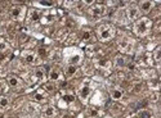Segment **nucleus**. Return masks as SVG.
Returning <instances> with one entry per match:
<instances>
[{
  "instance_id": "nucleus-4",
  "label": "nucleus",
  "mask_w": 161,
  "mask_h": 118,
  "mask_svg": "<svg viewBox=\"0 0 161 118\" xmlns=\"http://www.w3.org/2000/svg\"><path fill=\"white\" fill-rule=\"evenodd\" d=\"M24 10H26V8L22 7V5H16V7L10 9V17L13 18V20L21 21L24 16Z\"/></svg>"
},
{
  "instance_id": "nucleus-9",
  "label": "nucleus",
  "mask_w": 161,
  "mask_h": 118,
  "mask_svg": "<svg viewBox=\"0 0 161 118\" xmlns=\"http://www.w3.org/2000/svg\"><path fill=\"white\" fill-rule=\"evenodd\" d=\"M69 66H77L81 63V60H83V55L81 53H76V54H72L71 57H69Z\"/></svg>"
},
{
  "instance_id": "nucleus-29",
  "label": "nucleus",
  "mask_w": 161,
  "mask_h": 118,
  "mask_svg": "<svg viewBox=\"0 0 161 118\" xmlns=\"http://www.w3.org/2000/svg\"><path fill=\"white\" fill-rule=\"evenodd\" d=\"M38 54L39 55H41V57H44V55H47V50H44V49H39V50H38Z\"/></svg>"
},
{
  "instance_id": "nucleus-8",
  "label": "nucleus",
  "mask_w": 161,
  "mask_h": 118,
  "mask_svg": "<svg viewBox=\"0 0 161 118\" xmlns=\"http://www.w3.org/2000/svg\"><path fill=\"white\" fill-rule=\"evenodd\" d=\"M117 49L122 53H130L132 52V42L128 39H122L117 42Z\"/></svg>"
},
{
  "instance_id": "nucleus-30",
  "label": "nucleus",
  "mask_w": 161,
  "mask_h": 118,
  "mask_svg": "<svg viewBox=\"0 0 161 118\" xmlns=\"http://www.w3.org/2000/svg\"><path fill=\"white\" fill-rule=\"evenodd\" d=\"M116 63H117V66L122 67V66H124V59H122V58H117V59H116Z\"/></svg>"
},
{
  "instance_id": "nucleus-5",
  "label": "nucleus",
  "mask_w": 161,
  "mask_h": 118,
  "mask_svg": "<svg viewBox=\"0 0 161 118\" xmlns=\"http://www.w3.org/2000/svg\"><path fill=\"white\" fill-rule=\"evenodd\" d=\"M94 66L95 68H98V70H103V71H107L111 68V62L107 59V58H103V57H99L98 59L94 60Z\"/></svg>"
},
{
  "instance_id": "nucleus-14",
  "label": "nucleus",
  "mask_w": 161,
  "mask_h": 118,
  "mask_svg": "<svg viewBox=\"0 0 161 118\" xmlns=\"http://www.w3.org/2000/svg\"><path fill=\"white\" fill-rule=\"evenodd\" d=\"M55 114H57V110H55V108L54 107H45L44 108V110H43V116L44 117H48V118H52V117H54Z\"/></svg>"
},
{
  "instance_id": "nucleus-23",
  "label": "nucleus",
  "mask_w": 161,
  "mask_h": 118,
  "mask_svg": "<svg viewBox=\"0 0 161 118\" xmlns=\"http://www.w3.org/2000/svg\"><path fill=\"white\" fill-rule=\"evenodd\" d=\"M8 105H9V99H8V98H5V96L0 98V109L7 108Z\"/></svg>"
},
{
  "instance_id": "nucleus-15",
  "label": "nucleus",
  "mask_w": 161,
  "mask_h": 118,
  "mask_svg": "<svg viewBox=\"0 0 161 118\" xmlns=\"http://www.w3.org/2000/svg\"><path fill=\"white\" fill-rule=\"evenodd\" d=\"M28 21H31V22H38L39 20H40V13L36 9H31L30 12H28Z\"/></svg>"
},
{
  "instance_id": "nucleus-22",
  "label": "nucleus",
  "mask_w": 161,
  "mask_h": 118,
  "mask_svg": "<svg viewBox=\"0 0 161 118\" xmlns=\"http://www.w3.org/2000/svg\"><path fill=\"white\" fill-rule=\"evenodd\" d=\"M54 20H55L54 13H49V14L44 16V18H43V22H44V23H52Z\"/></svg>"
},
{
  "instance_id": "nucleus-20",
  "label": "nucleus",
  "mask_w": 161,
  "mask_h": 118,
  "mask_svg": "<svg viewBox=\"0 0 161 118\" xmlns=\"http://www.w3.org/2000/svg\"><path fill=\"white\" fill-rule=\"evenodd\" d=\"M138 118H152V113L151 112H148L147 109H142L138 112V114H137Z\"/></svg>"
},
{
  "instance_id": "nucleus-32",
  "label": "nucleus",
  "mask_w": 161,
  "mask_h": 118,
  "mask_svg": "<svg viewBox=\"0 0 161 118\" xmlns=\"http://www.w3.org/2000/svg\"><path fill=\"white\" fill-rule=\"evenodd\" d=\"M40 4H43V5H47V7H49V5H53V4H55L54 2H40Z\"/></svg>"
},
{
  "instance_id": "nucleus-7",
  "label": "nucleus",
  "mask_w": 161,
  "mask_h": 118,
  "mask_svg": "<svg viewBox=\"0 0 161 118\" xmlns=\"http://www.w3.org/2000/svg\"><path fill=\"white\" fill-rule=\"evenodd\" d=\"M126 16L130 21H137L138 18L140 17V12L138 9V7H135V5H130L128 9H126Z\"/></svg>"
},
{
  "instance_id": "nucleus-26",
  "label": "nucleus",
  "mask_w": 161,
  "mask_h": 118,
  "mask_svg": "<svg viewBox=\"0 0 161 118\" xmlns=\"http://www.w3.org/2000/svg\"><path fill=\"white\" fill-rule=\"evenodd\" d=\"M150 86L157 90V89H160V81L159 80H152V81H150Z\"/></svg>"
},
{
  "instance_id": "nucleus-12",
  "label": "nucleus",
  "mask_w": 161,
  "mask_h": 118,
  "mask_svg": "<svg viewBox=\"0 0 161 118\" xmlns=\"http://www.w3.org/2000/svg\"><path fill=\"white\" fill-rule=\"evenodd\" d=\"M152 8H153V3L152 2H140L138 9H140L143 13H148V12H151Z\"/></svg>"
},
{
  "instance_id": "nucleus-13",
  "label": "nucleus",
  "mask_w": 161,
  "mask_h": 118,
  "mask_svg": "<svg viewBox=\"0 0 161 118\" xmlns=\"http://www.w3.org/2000/svg\"><path fill=\"white\" fill-rule=\"evenodd\" d=\"M110 95L114 100H120V99H122V96H124V92H122L121 89H111Z\"/></svg>"
},
{
  "instance_id": "nucleus-16",
  "label": "nucleus",
  "mask_w": 161,
  "mask_h": 118,
  "mask_svg": "<svg viewBox=\"0 0 161 118\" xmlns=\"http://www.w3.org/2000/svg\"><path fill=\"white\" fill-rule=\"evenodd\" d=\"M32 98H34V100H36V102H44L47 99V94H45L44 90H38L34 94Z\"/></svg>"
},
{
  "instance_id": "nucleus-17",
  "label": "nucleus",
  "mask_w": 161,
  "mask_h": 118,
  "mask_svg": "<svg viewBox=\"0 0 161 118\" xmlns=\"http://www.w3.org/2000/svg\"><path fill=\"white\" fill-rule=\"evenodd\" d=\"M34 74H35V77H36V80H38V81H43V80L45 78V72H44V70H43V68H40V67L36 68L35 72H34Z\"/></svg>"
},
{
  "instance_id": "nucleus-33",
  "label": "nucleus",
  "mask_w": 161,
  "mask_h": 118,
  "mask_svg": "<svg viewBox=\"0 0 161 118\" xmlns=\"http://www.w3.org/2000/svg\"><path fill=\"white\" fill-rule=\"evenodd\" d=\"M126 67H128V70H129V71H134V70H135V66H134L133 63H129Z\"/></svg>"
},
{
  "instance_id": "nucleus-18",
  "label": "nucleus",
  "mask_w": 161,
  "mask_h": 118,
  "mask_svg": "<svg viewBox=\"0 0 161 118\" xmlns=\"http://www.w3.org/2000/svg\"><path fill=\"white\" fill-rule=\"evenodd\" d=\"M89 92H90V86L89 85H84L81 89H80V98H83L84 100L89 96Z\"/></svg>"
},
{
  "instance_id": "nucleus-1",
  "label": "nucleus",
  "mask_w": 161,
  "mask_h": 118,
  "mask_svg": "<svg viewBox=\"0 0 161 118\" xmlns=\"http://www.w3.org/2000/svg\"><path fill=\"white\" fill-rule=\"evenodd\" d=\"M116 35V28L112 24H101L97 28V36L101 41H108Z\"/></svg>"
},
{
  "instance_id": "nucleus-25",
  "label": "nucleus",
  "mask_w": 161,
  "mask_h": 118,
  "mask_svg": "<svg viewBox=\"0 0 161 118\" xmlns=\"http://www.w3.org/2000/svg\"><path fill=\"white\" fill-rule=\"evenodd\" d=\"M160 55H161V49H160V48H157L156 50H155V53H153V59L156 60L157 63H159V62H160V58H161Z\"/></svg>"
},
{
  "instance_id": "nucleus-3",
  "label": "nucleus",
  "mask_w": 161,
  "mask_h": 118,
  "mask_svg": "<svg viewBox=\"0 0 161 118\" xmlns=\"http://www.w3.org/2000/svg\"><path fill=\"white\" fill-rule=\"evenodd\" d=\"M104 12H106V8L103 7V5L101 4H95V5H92V7L89 8L88 13L93 17V18H99L104 14Z\"/></svg>"
},
{
  "instance_id": "nucleus-24",
  "label": "nucleus",
  "mask_w": 161,
  "mask_h": 118,
  "mask_svg": "<svg viewBox=\"0 0 161 118\" xmlns=\"http://www.w3.org/2000/svg\"><path fill=\"white\" fill-rule=\"evenodd\" d=\"M55 90V86L52 84V82H48L44 85V91H48V92H52Z\"/></svg>"
},
{
  "instance_id": "nucleus-11",
  "label": "nucleus",
  "mask_w": 161,
  "mask_h": 118,
  "mask_svg": "<svg viewBox=\"0 0 161 118\" xmlns=\"http://www.w3.org/2000/svg\"><path fill=\"white\" fill-rule=\"evenodd\" d=\"M61 77H62V73H61L59 68H53V70H51V72H49L51 81H58V80H61Z\"/></svg>"
},
{
  "instance_id": "nucleus-6",
  "label": "nucleus",
  "mask_w": 161,
  "mask_h": 118,
  "mask_svg": "<svg viewBox=\"0 0 161 118\" xmlns=\"http://www.w3.org/2000/svg\"><path fill=\"white\" fill-rule=\"evenodd\" d=\"M22 58H23V60L26 62V63L35 64L36 62H38V54L31 52V50H24V52H22Z\"/></svg>"
},
{
  "instance_id": "nucleus-31",
  "label": "nucleus",
  "mask_w": 161,
  "mask_h": 118,
  "mask_svg": "<svg viewBox=\"0 0 161 118\" xmlns=\"http://www.w3.org/2000/svg\"><path fill=\"white\" fill-rule=\"evenodd\" d=\"M90 113H92V116H93V117H95V116H98V114H99V112H98L97 109H94V108H93V109L90 110Z\"/></svg>"
},
{
  "instance_id": "nucleus-19",
  "label": "nucleus",
  "mask_w": 161,
  "mask_h": 118,
  "mask_svg": "<svg viewBox=\"0 0 161 118\" xmlns=\"http://www.w3.org/2000/svg\"><path fill=\"white\" fill-rule=\"evenodd\" d=\"M62 100H63L66 104H72V103L76 102V98H75V95H72V94H66V95L62 96Z\"/></svg>"
},
{
  "instance_id": "nucleus-28",
  "label": "nucleus",
  "mask_w": 161,
  "mask_h": 118,
  "mask_svg": "<svg viewBox=\"0 0 161 118\" xmlns=\"http://www.w3.org/2000/svg\"><path fill=\"white\" fill-rule=\"evenodd\" d=\"M90 37H92V34L89 32V31L84 32V36H83V39H84V40H90Z\"/></svg>"
},
{
  "instance_id": "nucleus-34",
  "label": "nucleus",
  "mask_w": 161,
  "mask_h": 118,
  "mask_svg": "<svg viewBox=\"0 0 161 118\" xmlns=\"http://www.w3.org/2000/svg\"><path fill=\"white\" fill-rule=\"evenodd\" d=\"M26 40H28V36H26V35H22V36H21V41L23 42V41H26Z\"/></svg>"
},
{
  "instance_id": "nucleus-27",
  "label": "nucleus",
  "mask_w": 161,
  "mask_h": 118,
  "mask_svg": "<svg viewBox=\"0 0 161 118\" xmlns=\"http://www.w3.org/2000/svg\"><path fill=\"white\" fill-rule=\"evenodd\" d=\"M7 49H8V44L4 40H0V53L4 52V50H7Z\"/></svg>"
},
{
  "instance_id": "nucleus-2",
  "label": "nucleus",
  "mask_w": 161,
  "mask_h": 118,
  "mask_svg": "<svg viewBox=\"0 0 161 118\" xmlns=\"http://www.w3.org/2000/svg\"><path fill=\"white\" fill-rule=\"evenodd\" d=\"M152 27V21L150 18L143 17L140 20L137 21V23L134 24V34L137 36H146Z\"/></svg>"
},
{
  "instance_id": "nucleus-10",
  "label": "nucleus",
  "mask_w": 161,
  "mask_h": 118,
  "mask_svg": "<svg viewBox=\"0 0 161 118\" xmlns=\"http://www.w3.org/2000/svg\"><path fill=\"white\" fill-rule=\"evenodd\" d=\"M8 84L12 86V88H21L22 86V81L17 76H14V74L8 76Z\"/></svg>"
},
{
  "instance_id": "nucleus-21",
  "label": "nucleus",
  "mask_w": 161,
  "mask_h": 118,
  "mask_svg": "<svg viewBox=\"0 0 161 118\" xmlns=\"http://www.w3.org/2000/svg\"><path fill=\"white\" fill-rule=\"evenodd\" d=\"M76 72H77V67L76 66H69V67L66 68V74L69 77H72Z\"/></svg>"
},
{
  "instance_id": "nucleus-35",
  "label": "nucleus",
  "mask_w": 161,
  "mask_h": 118,
  "mask_svg": "<svg viewBox=\"0 0 161 118\" xmlns=\"http://www.w3.org/2000/svg\"><path fill=\"white\" fill-rule=\"evenodd\" d=\"M4 59H5V55L0 53V60H4Z\"/></svg>"
}]
</instances>
